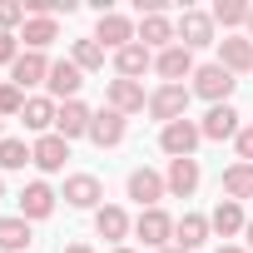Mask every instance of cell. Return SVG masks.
I'll return each mask as SVG.
<instances>
[{"mask_svg": "<svg viewBox=\"0 0 253 253\" xmlns=\"http://www.w3.org/2000/svg\"><path fill=\"white\" fill-rule=\"evenodd\" d=\"M209 233H213V228H209V218H204V213H184V218L174 223V248L194 253L199 243H209Z\"/></svg>", "mask_w": 253, "mask_h": 253, "instance_id": "7402d4cb", "label": "cell"}, {"mask_svg": "<svg viewBox=\"0 0 253 253\" xmlns=\"http://www.w3.org/2000/svg\"><path fill=\"white\" fill-rule=\"evenodd\" d=\"M243 233H248V253H253V218H248V228H243Z\"/></svg>", "mask_w": 253, "mask_h": 253, "instance_id": "74e56055", "label": "cell"}, {"mask_svg": "<svg viewBox=\"0 0 253 253\" xmlns=\"http://www.w3.org/2000/svg\"><path fill=\"white\" fill-rule=\"evenodd\" d=\"M25 25V0H0V30Z\"/></svg>", "mask_w": 253, "mask_h": 253, "instance_id": "d6a6232c", "label": "cell"}, {"mask_svg": "<svg viewBox=\"0 0 253 253\" xmlns=\"http://www.w3.org/2000/svg\"><path fill=\"white\" fill-rule=\"evenodd\" d=\"M89 139H94L99 149H114V144L124 139V114H114V109H99V114L89 119Z\"/></svg>", "mask_w": 253, "mask_h": 253, "instance_id": "cb8c5ba5", "label": "cell"}, {"mask_svg": "<svg viewBox=\"0 0 253 253\" xmlns=\"http://www.w3.org/2000/svg\"><path fill=\"white\" fill-rule=\"evenodd\" d=\"M199 139H204V129H199L194 119H174V124H164V129H159V149H164L169 159H194Z\"/></svg>", "mask_w": 253, "mask_h": 253, "instance_id": "6da1fadb", "label": "cell"}, {"mask_svg": "<svg viewBox=\"0 0 253 253\" xmlns=\"http://www.w3.org/2000/svg\"><path fill=\"white\" fill-rule=\"evenodd\" d=\"M45 80H50V60H45V55H35V50H25V55L10 65V84H20V89L45 84Z\"/></svg>", "mask_w": 253, "mask_h": 253, "instance_id": "d6986e66", "label": "cell"}, {"mask_svg": "<svg viewBox=\"0 0 253 253\" xmlns=\"http://www.w3.org/2000/svg\"><path fill=\"white\" fill-rule=\"evenodd\" d=\"M65 253H94V248H89V243H70Z\"/></svg>", "mask_w": 253, "mask_h": 253, "instance_id": "d590c367", "label": "cell"}, {"mask_svg": "<svg viewBox=\"0 0 253 253\" xmlns=\"http://www.w3.org/2000/svg\"><path fill=\"white\" fill-rule=\"evenodd\" d=\"M109 109H114V114H139V109H149L144 84H139V80H109Z\"/></svg>", "mask_w": 253, "mask_h": 253, "instance_id": "8fae6325", "label": "cell"}, {"mask_svg": "<svg viewBox=\"0 0 253 253\" xmlns=\"http://www.w3.org/2000/svg\"><path fill=\"white\" fill-rule=\"evenodd\" d=\"M0 199H5V184H0Z\"/></svg>", "mask_w": 253, "mask_h": 253, "instance_id": "b9f144b4", "label": "cell"}, {"mask_svg": "<svg viewBox=\"0 0 253 253\" xmlns=\"http://www.w3.org/2000/svg\"><path fill=\"white\" fill-rule=\"evenodd\" d=\"M55 114H60V104L50 99V94H35V99H25V109H20V124L30 134H55Z\"/></svg>", "mask_w": 253, "mask_h": 253, "instance_id": "9c48e42d", "label": "cell"}, {"mask_svg": "<svg viewBox=\"0 0 253 253\" xmlns=\"http://www.w3.org/2000/svg\"><path fill=\"white\" fill-rule=\"evenodd\" d=\"M238 164H253V124H248V129H238Z\"/></svg>", "mask_w": 253, "mask_h": 253, "instance_id": "e575fe53", "label": "cell"}, {"mask_svg": "<svg viewBox=\"0 0 253 253\" xmlns=\"http://www.w3.org/2000/svg\"><path fill=\"white\" fill-rule=\"evenodd\" d=\"M50 213H55V189L40 184V179L25 184V189H20V218L30 223V218H50Z\"/></svg>", "mask_w": 253, "mask_h": 253, "instance_id": "2e32d148", "label": "cell"}, {"mask_svg": "<svg viewBox=\"0 0 253 253\" xmlns=\"http://www.w3.org/2000/svg\"><path fill=\"white\" fill-rule=\"evenodd\" d=\"M25 164H35L25 139H0V169H25Z\"/></svg>", "mask_w": 253, "mask_h": 253, "instance_id": "f546056e", "label": "cell"}, {"mask_svg": "<svg viewBox=\"0 0 253 253\" xmlns=\"http://www.w3.org/2000/svg\"><path fill=\"white\" fill-rule=\"evenodd\" d=\"M174 223H179V218H169L164 209H139V218H134V233H139V243H149V248H169V238H174Z\"/></svg>", "mask_w": 253, "mask_h": 253, "instance_id": "277c9868", "label": "cell"}, {"mask_svg": "<svg viewBox=\"0 0 253 253\" xmlns=\"http://www.w3.org/2000/svg\"><path fill=\"white\" fill-rule=\"evenodd\" d=\"M209 228H213L218 238H233V233H243V228H248V213H243V204H233V199H218V204H213V213H209Z\"/></svg>", "mask_w": 253, "mask_h": 253, "instance_id": "e0dca14e", "label": "cell"}, {"mask_svg": "<svg viewBox=\"0 0 253 253\" xmlns=\"http://www.w3.org/2000/svg\"><path fill=\"white\" fill-rule=\"evenodd\" d=\"M80 84H84V70H80L75 60H55V65H50V80H45V89H50V99H60V104H70V99L80 94Z\"/></svg>", "mask_w": 253, "mask_h": 253, "instance_id": "8992f818", "label": "cell"}, {"mask_svg": "<svg viewBox=\"0 0 253 253\" xmlns=\"http://www.w3.org/2000/svg\"><path fill=\"white\" fill-rule=\"evenodd\" d=\"M94 228H99V238H109V243H119L124 233H129V213H124L119 204H104V209L94 213Z\"/></svg>", "mask_w": 253, "mask_h": 253, "instance_id": "484cf974", "label": "cell"}, {"mask_svg": "<svg viewBox=\"0 0 253 253\" xmlns=\"http://www.w3.org/2000/svg\"><path fill=\"white\" fill-rule=\"evenodd\" d=\"M15 60H20V35L0 30V65H15Z\"/></svg>", "mask_w": 253, "mask_h": 253, "instance_id": "836d02e7", "label": "cell"}, {"mask_svg": "<svg viewBox=\"0 0 253 253\" xmlns=\"http://www.w3.org/2000/svg\"><path fill=\"white\" fill-rule=\"evenodd\" d=\"M20 109H25V89L5 80V84H0V119H10V114H20Z\"/></svg>", "mask_w": 253, "mask_h": 253, "instance_id": "1f68e13d", "label": "cell"}, {"mask_svg": "<svg viewBox=\"0 0 253 253\" xmlns=\"http://www.w3.org/2000/svg\"><path fill=\"white\" fill-rule=\"evenodd\" d=\"M89 109L80 104V99H70V104H60V114H55V134L60 139H80V134H89Z\"/></svg>", "mask_w": 253, "mask_h": 253, "instance_id": "ffe728a7", "label": "cell"}, {"mask_svg": "<svg viewBox=\"0 0 253 253\" xmlns=\"http://www.w3.org/2000/svg\"><path fill=\"white\" fill-rule=\"evenodd\" d=\"M233 84H238V80H233L223 65H199V70H194V94L209 99V104H228Z\"/></svg>", "mask_w": 253, "mask_h": 253, "instance_id": "7a4b0ae2", "label": "cell"}, {"mask_svg": "<svg viewBox=\"0 0 253 253\" xmlns=\"http://www.w3.org/2000/svg\"><path fill=\"white\" fill-rule=\"evenodd\" d=\"M80 70H104V45L89 35V40H75V55H70Z\"/></svg>", "mask_w": 253, "mask_h": 253, "instance_id": "4dcf8cb0", "label": "cell"}, {"mask_svg": "<svg viewBox=\"0 0 253 253\" xmlns=\"http://www.w3.org/2000/svg\"><path fill=\"white\" fill-rule=\"evenodd\" d=\"M0 248L5 253H20V248H30V223L15 213V218H0Z\"/></svg>", "mask_w": 253, "mask_h": 253, "instance_id": "83f0119b", "label": "cell"}, {"mask_svg": "<svg viewBox=\"0 0 253 253\" xmlns=\"http://www.w3.org/2000/svg\"><path fill=\"white\" fill-rule=\"evenodd\" d=\"M164 184H169V194H174V199H189V194L199 189V159H169Z\"/></svg>", "mask_w": 253, "mask_h": 253, "instance_id": "44dd1931", "label": "cell"}, {"mask_svg": "<svg viewBox=\"0 0 253 253\" xmlns=\"http://www.w3.org/2000/svg\"><path fill=\"white\" fill-rule=\"evenodd\" d=\"M159 253H184V248H159Z\"/></svg>", "mask_w": 253, "mask_h": 253, "instance_id": "60d3db41", "label": "cell"}, {"mask_svg": "<svg viewBox=\"0 0 253 253\" xmlns=\"http://www.w3.org/2000/svg\"><path fill=\"white\" fill-rule=\"evenodd\" d=\"M20 40H25V45L40 55L45 45H55V40H60V25H55V20H45V15H25V25H20Z\"/></svg>", "mask_w": 253, "mask_h": 253, "instance_id": "d4e9b609", "label": "cell"}, {"mask_svg": "<svg viewBox=\"0 0 253 253\" xmlns=\"http://www.w3.org/2000/svg\"><path fill=\"white\" fill-rule=\"evenodd\" d=\"M114 253H134V248H124V243H119V248H114Z\"/></svg>", "mask_w": 253, "mask_h": 253, "instance_id": "ab89813d", "label": "cell"}, {"mask_svg": "<svg viewBox=\"0 0 253 253\" xmlns=\"http://www.w3.org/2000/svg\"><path fill=\"white\" fill-rule=\"evenodd\" d=\"M164 194H169L164 174H154V169H134V174H129V199H134L139 209H159Z\"/></svg>", "mask_w": 253, "mask_h": 253, "instance_id": "30bf717a", "label": "cell"}, {"mask_svg": "<svg viewBox=\"0 0 253 253\" xmlns=\"http://www.w3.org/2000/svg\"><path fill=\"white\" fill-rule=\"evenodd\" d=\"M134 40H139L144 50H169V45H179L169 15H139V35H134Z\"/></svg>", "mask_w": 253, "mask_h": 253, "instance_id": "7c38bea8", "label": "cell"}, {"mask_svg": "<svg viewBox=\"0 0 253 253\" xmlns=\"http://www.w3.org/2000/svg\"><path fill=\"white\" fill-rule=\"evenodd\" d=\"M134 35H139V30L124 20V15H114V10L99 15V25H94V40H99L104 50H124V45H134Z\"/></svg>", "mask_w": 253, "mask_h": 253, "instance_id": "5bb4252c", "label": "cell"}, {"mask_svg": "<svg viewBox=\"0 0 253 253\" xmlns=\"http://www.w3.org/2000/svg\"><path fill=\"white\" fill-rule=\"evenodd\" d=\"M60 199H65L70 209H94V213L104 209V204H99V199H104V189H99V179H94V174H70Z\"/></svg>", "mask_w": 253, "mask_h": 253, "instance_id": "ba28073f", "label": "cell"}, {"mask_svg": "<svg viewBox=\"0 0 253 253\" xmlns=\"http://www.w3.org/2000/svg\"><path fill=\"white\" fill-rule=\"evenodd\" d=\"M223 199H233V204L253 199V164H233V169H223Z\"/></svg>", "mask_w": 253, "mask_h": 253, "instance_id": "4316f807", "label": "cell"}, {"mask_svg": "<svg viewBox=\"0 0 253 253\" xmlns=\"http://www.w3.org/2000/svg\"><path fill=\"white\" fill-rule=\"evenodd\" d=\"M199 129H204V139H238L243 124H238V109H233V104H213V109L204 114Z\"/></svg>", "mask_w": 253, "mask_h": 253, "instance_id": "ac0fdd59", "label": "cell"}, {"mask_svg": "<svg viewBox=\"0 0 253 253\" xmlns=\"http://www.w3.org/2000/svg\"><path fill=\"white\" fill-rule=\"evenodd\" d=\"M248 10L253 5H243V0H213L209 15H213V25H228L233 30V25H248Z\"/></svg>", "mask_w": 253, "mask_h": 253, "instance_id": "f1b7e54d", "label": "cell"}, {"mask_svg": "<svg viewBox=\"0 0 253 253\" xmlns=\"http://www.w3.org/2000/svg\"><path fill=\"white\" fill-rule=\"evenodd\" d=\"M174 35H179V45H184V50L218 45V40H213V15H204V10H184V15H179V25H174Z\"/></svg>", "mask_w": 253, "mask_h": 253, "instance_id": "5b68a950", "label": "cell"}, {"mask_svg": "<svg viewBox=\"0 0 253 253\" xmlns=\"http://www.w3.org/2000/svg\"><path fill=\"white\" fill-rule=\"evenodd\" d=\"M218 65H223L228 75L253 70V40H248V35H223V40H218Z\"/></svg>", "mask_w": 253, "mask_h": 253, "instance_id": "4fadbf2b", "label": "cell"}, {"mask_svg": "<svg viewBox=\"0 0 253 253\" xmlns=\"http://www.w3.org/2000/svg\"><path fill=\"white\" fill-rule=\"evenodd\" d=\"M149 65H154V50H144L139 40L124 45V50H114V70H119V80H139Z\"/></svg>", "mask_w": 253, "mask_h": 253, "instance_id": "603a6c76", "label": "cell"}, {"mask_svg": "<svg viewBox=\"0 0 253 253\" xmlns=\"http://www.w3.org/2000/svg\"><path fill=\"white\" fill-rule=\"evenodd\" d=\"M189 94H194V89H184V84H159V89L149 94V114H154L159 124H174V119H184Z\"/></svg>", "mask_w": 253, "mask_h": 253, "instance_id": "3957f363", "label": "cell"}, {"mask_svg": "<svg viewBox=\"0 0 253 253\" xmlns=\"http://www.w3.org/2000/svg\"><path fill=\"white\" fill-rule=\"evenodd\" d=\"M30 154H35V169H45V174H60V169H65V159H70V139H60V134H45V139H35V144H30Z\"/></svg>", "mask_w": 253, "mask_h": 253, "instance_id": "9a60e30c", "label": "cell"}, {"mask_svg": "<svg viewBox=\"0 0 253 253\" xmlns=\"http://www.w3.org/2000/svg\"><path fill=\"white\" fill-rule=\"evenodd\" d=\"M218 253H248V248H238V243H223V248H218Z\"/></svg>", "mask_w": 253, "mask_h": 253, "instance_id": "8d00e7d4", "label": "cell"}, {"mask_svg": "<svg viewBox=\"0 0 253 253\" xmlns=\"http://www.w3.org/2000/svg\"><path fill=\"white\" fill-rule=\"evenodd\" d=\"M154 70L164 75V84H179V80H194V50H184V45H169V50H159L154 55Z\"/></svg>", "mask_w": 253, "mask_h": 253, "instance_id": "52a82bcc", "label": "cell"}, {"mask_svg": "<svg viewBox=\"0 0 253 253\" xmlns=\"http://www.w3.org/2000/svg\"><path fill=\"white\" fill-rule=\"evenodd\" d=\"M248 40H253V10H248Z\"/></svg>", "mask_w": 253, "mask_h": 253, "instance_id": "f35d334b", "label": "cell"}]
</instances>
